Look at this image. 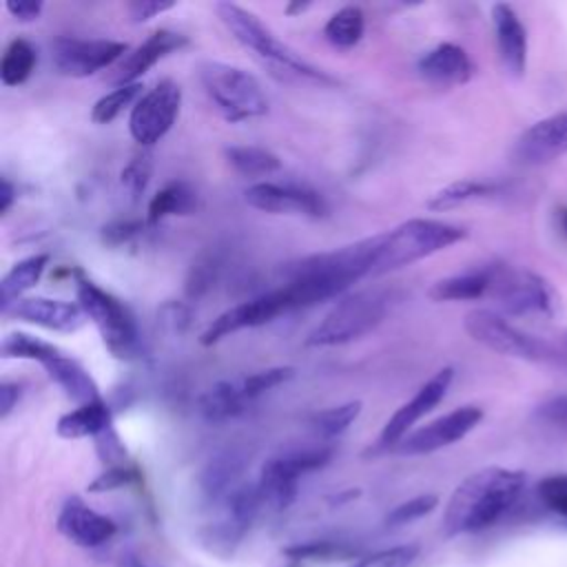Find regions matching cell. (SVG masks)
<instances>
[{"label": "cell", "instance_id": "cell-33", "mask_svg": "<svg viewBox=\"0 0 567 567\" xmlns=\"http://www.w3.org/2000/svg\"><path fill=\"white\" fill-rule=\"evenodd\" d=\"M38 64L35 47L24 38H13L0 60V80L4 86L24 84Z\"/></svg>", "mask_w": 567, "mask_h": 567}, {"label": "cell", "instance_id": "cell-53", "mask_svg": "<svg viewBox=\"0 0 567 567\" xmlns=\"http://www.w3.org/2000/svg\"><path fill=\"white\" fill-rule=\"evenodd\" d=\"M554 221H556L558 233L567 239V206H565V204L554 210Z\"/></svg>", "mask_w": 567, "mask_h": 567}, {"label": "cell", "instance_id": "cell-21", "mask_svg": "<svg viewBox=\"0 0 567 567\" xmlns=\"http://www.w3.org/2000/svg\"><path fill=\"white\" fill-rule=\"evenodd\" d=\"M416 73L432 86L450 89L472 80L474 62L463 47L454 42H441L419 58Z\"/></svg>", "mask_w": 567, "mask_h": 567}, {"label": "cell", "instance_id": "cell-40", "mask_svg": "<svg viewBox=\"0 0 567 567\" xmlns=\"http://www.w3.org/2000/svg\"><path fill=\"white\" fill-rule=\"evenodd\" d=\"M419 558V545H396L352 560L348 567H410Z\"/></svg>", "mask_w": 567, "mask_h": 567}, {"label": "cell", "instance_id": "cell-17", "mask_svg": "<svg viewBox=\"0 0 567 567\" xmlns=\"http://www.w3.org/2000/svg\"><path fill=\"white\" fill-rule=\"evenodd\" d=\"M520 166H545L567 155V111L551 113L527 126L512 148Z\"/></svg>", "mask_w": 567, "mask_h": 567}, {"label": "cell", "instance_id": "cell-39", "mask_svg": "<svg viewBox=\"0 0 567 567\" xmlns=\"http://www.w3.org/2000/svg\"><path fill=\"white\" fill-rule=\"evenodd\" d=\"M292 377H295L292 365H275V368H266V370H259V372H252V374L244 377L239 381V385H241V392L246 394V399L252 403L255 399H259L268 390L290 381Z\"/></svg>", "mask_w": 567, "mask_h": 567}, {"label": "cell", "instance_id": "cell-7", "mask_svg": "<svg viewBox=\"0 0 567 567\" xmlns=\"http://www.w3.org/2000/svg\"><path fill=\"white\" fill-rule=\"evenodd\" d=\"M463 328L476 343L485 346L496 354L532 361V363L560 361V354L545 339H538L529 332L518 330L503 315L494 310H487V308L470 310L463 319Z\"/></svg>", "mask_w": 567, "mask_h": 567}, {"label": "cell", "instance_id": "cell-50", "mask_svg": "<svg viewBox=\"0 0 567 567\" xmlns=\"http://www.w3.org/2000/svg\"><path fill=\"white\" fill-rule=\"evenodd\" d=\"M4 7L18 22H33L44 9L40 0H9Z\"/></svg>", "mask_w": 567, "mask_h": 567}, {"label": "cell", "instance_id": "cell-24", "mask_svg": "<svg viewBox=\"0 0 567 567\" xmlns=\"http://www.w3.org/2000/svg\"><path fill=\"white\" fill-rule=\"evenodd\" d=\"M244 456L235 450H226L215 454L199 474V492L210 505H219L241 481L244 472Z\"/></svg>", "mask_w": 567, "mask_h": 567}, {"label": "cell", "instance_id": "cell-5", "mask_svg": "<svg viewBox=\"0 0 567 567\" xmlns=\"http://www.w3.org/2000/svg\"><path fill=\"white\" fill-rule=\"evenodd\" d=\"M73 277H75L78 303L84 310L86 319L97 328L106 350L115 359H124V361L135 359L140 354L142 341H140L137 321L131 308L109 290L100 288L82 270L75 268Z\"/></svg>", "mask_w": 567, "mask_h": 567}, {"label": "cell", "instance_id": "cell-41", "mask_svg": "<svg viewBox=\"0 0 567 567\" xmlns=\"http://www.w3.org/2000/svg\"><path fill=\"white\" fill-rule=\"evenodd\" d=\"M439 505V496L436 494H419L410 501L399 503L394 509L388 512L385 516V525L388 527H401L408 523H414L423 516H427L430 512H434V507Z\"/></svg>", "mask_w": 567, "mask_h": 567}, {"label": "cell", "instance_id": "cell-1", "mask_svg": "<svg viewBox=\"0 0 567 567\" xmlns=\"http://www.w3.org/2000/svg\"><path fill=\"white\" fill-rule=\"evenodd\" d=\"M525 487V472L507 467H483L463 478L443 512L445 536L474 534L492 527L512 509Z\"/></svg>", "mask_w": 567, "mask_h": 567}, {"label": "cell", "instance_id": "cell-13", "mask_svg": "<svg viewBox=\"0 0 567 567\" xmlns=\"http://www.w3.org/2000/svg\"><path fill=\"white\" fill-rule=\"evenodd\" d=\"M128 51L126 42L106 38L60 35L51 42V62L58 73L69 78H89L113 66Z\"/></svg>", "mask_w": 567, "mask_h": 567}, {"label": "cell", "instance_id": "cell-42", "mask_svg": "<svg viewBox=\"0 0 567 567\" xmlns=\"http://www.w3.org/2000/svg\"><path fill=\"white\" fill-rule=\"evenodd\" d=\"M536 494L540 498V503L556 516H560L567 523V474H551L545 476L538 487Z\"/></svg>", "mask_w": 567, "mask_h": 567}, {"label": "cell", "instance_id": "cell-45", "mask_svg": "<svg viewBox=\"0 0 567 567\" xmlns=\"http://www.w3.org/2000/svg\"><path fill=\"white\" fill-rule=\"evenodd\" d=\"M137 470L131 467V465H113V467H106L100 476H95L91 483H89V492H111V489H120L124 485H131L133 481H137Z\"/></svg>", "mask_w": 567, "mask_h": 567}, {"label": "cell", "instance_id": "cell-27", "mask_svg": "<svg viewBox=\"0 0 567 567\" xmlns=\"http://www.w3.org/2000/svg\"><path fill=\"white\" fill-rule=\"evenodd\" d=\"M489 292V270L487 266L456 272L434 281L427 290L432 301H474L487 297Z\"/></svg>", "mask_w": 567, "mask_h": 567}, {"label": "cell", "instance_id": "cell-10", "mask_svg": "<svg viewBox=\"0 0 567 567\" xmlns=\"http://www.w3.org/2000/svg\"><path fill=\"white\" fill-rule=\"evenodd\" d=\"M452 381H454V368L447 365V368H441L439 372H434L416 390V394L410 401H405L401 408L394 410V414L381 427L377 441L370 445L368 454L394 452V447L412 432L414 423L421 421L427 412H432L445 399Z\"/></svg>", "mask_w": 567, "mask_h": 567}, {"label": "cell", "instance_id": "cell-22", "mask_svg": "<svg viewBox=\"0 0 567 567\" xmlns=\"http://www.w3.org/2000/svg\"><path fill=\"white\" fill-rule=\"evenodd\" d=\"M492 27L503 69L514 78H523L527 69V31L518 13L509 4L496 2L492 7Z\"/></svg>", "mask_w": 567, "mask_h": 567}, {"label": "cell", "instance_id": "cell-52", "mask_svg": "<svg viewBox=\"0 0 567 567\" xmlns=\"http://www.w3.org/2000/svg\"><path fill=\"white\" fill-rule=\"evenodd\" d=\"M13 202H16V186L7 177H2L0 179V215H7Z\"/></svg>", "mask_w": 567, "mask_h": 567}, {"label": "cell", "instance_id": "cell-4", "mask_svg": "<svg viewBox=\"0 0 567 567\" xmlns=\"http://www.w3.org/2000/svg\"><path fill=\"white\" fill-rule=\"evenodd\" d=\"M215 11H217L219 20L224 22V27L233 33V38L241 47H246L255 55H259L264 62H268L272 69L288 73V75L334 84V78H330L321 69L312 66L297 51H292L288 44H284L252 11H248L235 2H217Z\"/></svg>", "mask_w": 567, "mask_h": 567}, {"label": "cell", "instance_id": "cell-12", "mask_svg": "<svg viewBox=\"0 0 567 567\" xmlns=\"http://www.w3.org/2000/svg\"><path fill=\"white\" fill-rule=\"evenodd\" d=\"M292 310L290 297L286 292L284 286L268 290L259 297H252L248 301L235 303L228 310H224L221 315H217L199 334V343L202 346H215L221 339L246 330V328H259L266 326L270 321H275L279 315H286Z\"/></svg>", "mask_w": 567, "mask_h": 567}, {"label": "cell", "instance_id": "cell-6", "mask_svg": "<svg viewBox=\"0 0 567 567\" xmlns=\"http://www.w3.org/2000/svg\"><path fill=\"white\" fill-rule=\"evenodd\" d=\"M199 82L208 100L230 124L268 113V97L259 80L241 66L228 62H204L199 66Z\"/></svg>", "mask_w": 567, "mask_h": 567}, {"label": "cell", "instance_id": "cell-38", "mask_svg": "<svg viewBox=\"0 0 567 567\" xmlns=\"http://www.w3.org/2000/svg\"><path fill=\"white\" fill-rule=\"evenodd\" d=\"M151 175H153V157L146 148H142L120 171V184L126 190V195L133 202H137L142 197V193L146 190V186L151 182Z\"/></svg>", "mask_w": 567, "mask_h": 567}, {"label": "cell", "instance_id": "cell-19", "mask_svg": "<svg viewBox=\"0 0 567 567\" xmlns=\"http://www.w3.org/2000/svg\"><path fill=\"white\" fill-rule=\"evenodd\" d=\"M55 527L66 540L86 549L109 543L117 532V525L111 516L89 507L80 496H69L64 501Z\"/></svg>", "mask_w": 567, "mask_h": 567}, {"label": "cell", "instance_id": "cell-43", "mask_svg": "<svg viewBox=\"0 0 567 567\" xmlns=\"http://www.w3.org/2000/svg\"><path fill=\"white\" fill-rule=\"evenodd\" d=\"M146 226V219H113L100 228V241L106 248H120L137 239Z\"/></svg>", "mask_w": 567, "mask_h": 567}, {"label": "cell", "instance_id": "cell-37", "mask_svg": "<svg viewBox=\"0 0 567 567\" xmlns=\"http://www.w3.org/2000/svg\"><path fill=\"white\" fill-rule=\"evenodd\" d=\"M55 350H58V346H53L40 337H33L29 332H9L0 346L2 359H27V361H38V363H42Z\"/></svg>", "mask_w": 567, "mask_h": 567}, {"label": "cell", "instance_id": "cell-11", "mask_svg": "<svg viewBox=\"0 0 567 567\" xmlns=\"http://www.w3.org/2000/svg\"><path fill=\"white\" fill-rule=\"evenodd\" d=\"M182 106V89L173 80H159L153 89H148L131 109L128 131L131 137L148 148L157 144L175 124Z\"/></svg>", "mask_w": 567, "mask_h": 567}, {"label": "cell", "instance_id": "cell-54", "mask_svg": "<svg viewBox=\"0 0 567 567\" xmlns=\"http://www.w3.org/2000/svg\"><path fill=\"white\" fill-rule=\"evenodd\" d=\"M310 9V2H288L286 7H284V13L286 16H299V13H303V11H308Z\"/></svg>", "mask_w": 567, "mask_h": 567}, {"label": "cell", "instance_id": "cell-31", "mask_svg": "<svg viewBox=\"0 0 567 567\" xmlns=\"http://www.w3.org/2000/svg\"><path fill=\"white\" fill-rule=\"evenodd\" d=\"M224 157H226L228 166L244 177H264V175L277 173L281 168L279 155H275L272 151H268L264 146H255V144L226 146Z\"/></svg>", "mask_w": 567, "mask_h": 567}, {"label": "cell", "instance_id": "cell-15", "mask_svg": "<svg viewBox=\"0 0 567 567\" xmlns=\"http://www.w3.org/2000/svg\"><path fill=\"white\" fill-rule=\"evenodd\" d=\"M248 206L268 215H301L319 219L328 215V204L321 193L303 184L257 182L244 190Z\"/></svg>", "mask_w": 567, "mask_h": 567}, {"label": "cell", "instance_id": "cell-16", "mask_svg": "<svg viewBox=\"0 0 567 567\" xmlns=\"http://www.w3.org/2000/svg\"><path fill=\"white\" fill-rule=\"evenodd\" d=\"M261 496L257 489V483H239L219 505L217 518L208 527V540H213L215 547L233 549L250 525L255 523L259 509H261Z\"/></svg>", "mask_w": 567, "mask_h": 567}, {"label": "cell", "instance_id": "cell-30", "mask_svg": "<svg viewBox=\"0 0 567 567\" xmlns=\"http://www.w3.org/2000/svg\"><path fill=\"white\" fill-rule=\"evenodd\" d=\"M365 31V13L357 4H346L337 9L323 24V38L339 51L357 47Z\"/></svg>", "mask_w": 567, "mask_h": 567}, {"label": "cell", "instance_id": "cell-20", "mask_svg": "<svg viewBox=\"0 0 567 567\" xmlns=\"http://www.w3.org/2000/svg\"><path fill=\"white\" fill-rule=\"evenodd\" d=\"M188 47V38L184 33L171 31V29H155L140 47H135L131 53H126L115 71L109 75V82L115 86L135 84L146 71H151L162 58L168 53L182 51Z\"/></svg>", "mask_w": 567, "mask_h": 567}, {"label": "cell", "instance_id": "cell-2", "mask_svg": "<svg viewBox=\"0 0 567 567\" xmlns=\"http://www.w3.org/2000/svg\"><path fill=\"white\" fill-rule=\"evenodd\" d=\"M465 237H467V230L450 221L427 219V217L408 219L394 226L392 230L377 235V257H374L372 275H383V272L412 266L414 261H421L434 252H441L463 241Z\"/></svg>", "mask_w": 567, "mask_h": 567}, {"label": "cell", "instance_id": "cell-48", "mask_svg": "<svg viewBox=\"0 0 567 567\" xmlns=\"http://www.w3.org/2000/svg\"><path fill=\"white\" fill-rule=\"evenodd\" d=\"M341 549L339 545L330 543V540H312V543H303V545H295L288 547L286 554L290 556V560H330L332 556H339Z\"/></svg>", "mask_w": 567, "mask_h": 567}, {"label": "cell", "instance_id": "cell-3", "mask_svg": "<svg viewBox=\"0 0 567 567\" xmlns=\"http://www.w3.org/2000/svg\"><path fill=\"white\" fill-rule=\"evenodd\" d=\"M392 292L381 288H365L343 295L326 317L308 332L306 346L332 348L357 341L372 332L390 312Z\"/></svg>", "mask_w": 567, "mask_h": 567}, {"label": "cell", "instance_id": "cell-44", "mask_svg": "<svg viewBox=\"0 0 567 567\" xmlns=\"http://www.w3.org/2000/svg\"><path fill=\"white\" fill-rule=\"evenodd\" d=\"M193 321V310L188 303L184 301H164L157 310V323L162 330H166L168 334H182L188 330Z\"/></svg>", "mask_w": 567, "mask_h": 567}, {"label": "cell", "instance_id": "cell-47", "mask_svg": "<svg viewBox=\"0 0 567 567\" xmlns=\"http://www.w3.org/2000/svg\"><path fill=\"white\" fill-rule=\"evenodd\" d=\"M95 450H97V456L102 458V463H109V467L126 463V447L113 427H109L106 432L95 436Z\"/></svg>", "mask_w": 567, "mask_h": 567}, {"label": "cell", "instance_id": "cell-8", "mask_svg": "<svg viewBox=\"0 0 567 567\" xmlns=\"http://www.w3.org/2000/svg\"><path fill=\"white\" fill-rule=\"evenodd\" d=\"M489 270V292L496 306L505 315L527 317L543 315L551 317L556 310L554 288L529 268L509 264H487Z\"/></svg>", "mask_w": 567, "mask_h": 567}, {"label": "cell", "instance_id": "cell-34", "mask_svg": "<svg viewBox=\"0 0 567 567\" xmlns=\"http://www.w3.org/2000/svg\"><path fill=\"white\" fill-rule=\"evenodd\" d=\"M361 408H363L361 401H348V403H339V405L319 410L310 416V427L321 439H334V436L343 434L359 419Z\"/></svg>", "mask_w": 567, "mask_h": 567}, {"label": "cell", "instance_id": "cell-23", "mask_svg": "<svg viewBox=\"0 0 567 567\" xmlns=\"http://www.w3.org/2000/svg\"><path fill=\"white\" fill-rule=\"evenodd\" d=\"M47 372V377L78 405L84 403H95L102 401L100 388L95 383V379L89 374V370L73 359L69 352H64L62 348H58L51 357H47L40 363Z\"/></svg>", "mask_w": 567, "mask_h": 567}, {"label": "cell", "instance_id": "cell-18", "mask_svg": "<svg viewBox=\"0 0 567 567\" xmlns=\"http://www.w3.org/2000/svg\"><path fill=\"white\" fill-rule=\"evenodd\" d=\"M4 317L24 321L44 330L53 332H78L86 323V315L75 301H62V299H51V297H22L7 310H2Z\"/></svg>", "mask_w": 567, "mask_h": 567}, {"label": "cell", "instance_id": "cell-9", "mask_svg": "<svg viewBox=\"0 0 567 567\" xmlns=\"http://www.w3.org/2000/svg\"><path fill=\"white\" fill-rule=\"evenodd\" d=\"M332 458V447L317 445L292 450L279 456L268 458L257 476V489L261 496V505L272 512L288 509L299 492L301 476L326 467Z\"/></svg>", "mask_w": 567, "mask_h": 567}, {"label": "cell", "instance_id": "cell-49", "mask_svg": "<svg viewBox=\"0 0 567 567\" xmlns=\"http://www.w3.org/2000/svg\"><path fill=\"white\" fill-rule=\"evenodd\" d=\"M175 9V2L171 0H133L126 4V13L133 22H148L166 11Z\"/></svg>", "mask_w": 567, "mask_h": 567}, {"label": "cell", "instance_id": "cell-35", "mask_svg": "<svg viewBox=\"0 0 567 567\" xmlns=\"http://www.w3.org/2000/svg\"><path fill=\"white\" fill-rule=\"evenodd\" d=\"M219 272H221V257L215 252V250H206L202 252L193 266L188 268V275H186V284H184V292L188 299H199L204 297L213 286L215 281L219 279Z\"/></svg>", "mask_w": 567, "mask_h": 567}, {"label": "cell", "instance_id": "cell-32", "mask_svg": "<svg viewBox=\"0 0 567 567\" xmlns=\"http://www.w3.org/2000/svg\"><path fill=\"white\" fill-rule=\"evenodd\" d=\"M498 190L496 184L492 182H483V179H456L447 186H443L441 190H436L430 199H427V208L434 210V213H445V210H452V208H458L467 202H474V199H483V197H489Z\"/></svg>", "mask_w": 567, "mask_h": 567}, {"label": "cell", "instance_id": "cell-29", "mask_svg": "<svg viewBox=\"0 0 567 567\" xmlns=\"http://www.w3.org/2000/svg\"><path fill=\"white\" fill-rule=\"evenodd\" d=\"M47 266H49L47 252H38V255L16 261L7 270V275L0 279V312L7 310L9 306H13L16 301H20L24 297V292L31 290L40 281Z\"/></svg>", "mask_w": 567, "mask_h": 567}, {"label": "cell", "instance_id": "cell-25", "mask_svg": "<svg viewBox=\"0 0 567 567\" xmlns=\"http://www.w3.org/2000/svg\"><path fill=\"white\" fill-rule=\"evenodd\" d=\"M113 423V412L111 405L102 399L95 403H84L78 405L69 412H64L58 423H55V432L62 439H86V436H100L102 432H106Z\"/></svg>", "mask_w": 567, "mask_h": 567}, {"label": "cell", "instance_id": "cell-36", "mask_svg": "<svg viewBox=\"0 0 567 567\" xmlns=\"http://www.w3.org/2000/svg\"><path fill=\"white\" fill-rule=\"evenodd\" d=\"M142 84H126V86H115L113 91L104 93L91 109V120L95 124H111L124 109L135 106V102L142 97Z\"/></svg>", "mask_w": 567, "mask_h": 567}, {"label": "cell", "instance_id": "cell-28", "mask_svg": "<svg viewBox=\"0 0 567 567\" xmlns=\"http://www.w3.org/2000/svg\"><path fill=\"white\" fill-rule=\"evenodd\" d=\"M199 206L197 190L186 182H171L164 188H159L146 208V224L157 226L166 217L177 215H193Z\"/></svg>", "mask_w": 567, "mask_h": 567}, {"label": "cell", "instance_id": "cell-51", "mask_svg": "<svg viewBox=\"0 0 567 567\" xmlns=\"http://www.w3.org/2000/svg\"><path fill=\"white\" fill-rule=\"evenodd\" d=\"M22 396V385L16 381H2L0 383V419H7Z\"/></svg>", "mask_w": 567, "mask_h": 567}, {"label": "cell", "instance_id": "cell-46", "mask_svg": "<svg viewBox=\"0 0 567 567\" xmlns=\"http://www.w3.org/2000/svg\"><path fill=\"white\" fill-rule=\"evenodd\" d=\"M534 419H536L538 423L547 425V427L567 432V394L551 396V399L543 401L540 405H536Z\"/></svg>", "mask_w": 567, "mask_h": 567}, {"label": "cell", "instance_id": "cell-26", "mask_svg": "<svg viewBox=\"0 0 567 567\" xmlns=\"http://www.w3.org/2000/svg\"><path fill=\"white\" fill-rule=\"evenodd\" d=\"M250 401L241 392V385L235 381H217L213 383L197 401L199 416L206 423H226L246 412Z\"/></svg>", "mask_w": 567, "mask_h": 567}, {"label": "cell", "instance_id": "cell-14", "mask_svg": "<svg viewBox=\"0 0 567 567\" xmlns=\"http://www.w3.org/2000/svg\"><path fill=\"white\" fill-rule=\"evenodd\" d=\"M483 421V410L478 405H461L419 430H412L394 452L401 456H423L450 447L465 439Z\"/></svg>", "mask_w": 567, "mask_h": 567}]
</instances>
